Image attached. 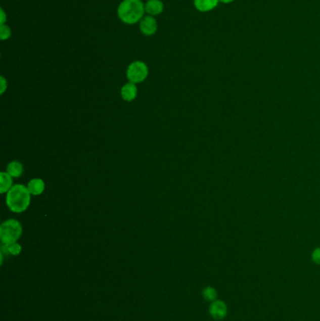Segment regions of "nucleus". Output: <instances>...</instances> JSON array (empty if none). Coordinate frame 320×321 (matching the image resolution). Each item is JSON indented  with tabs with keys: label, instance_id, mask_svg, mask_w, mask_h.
<instances>
[{
	"label": "nucleus",
	"instance_id": "f03ea898",
	"mask_svg": "<svg viewBox=\"0 0 320 321\" xmlns=\"http://www.w3.org/2000/svg\"><path fill=\"white\" fill-rule=\"evenodd\" d=\"M145 12L141 0H123L118 6V15L125 24L133 25L142 20Z\"/></svg>",
	"mask_w": 320,
	"mask_h": 321
},
{
	"label": "nucleus",
	"instance_id": "f257e3e1",
	"mask_svg": "<svg viewBox=\"0 0 320 321\" xmlns=\"http://www.w3.org/2000/svg\"><path fill=\"white\" fill-rule=\"evenodd\" d=\"M30 199V192L28 191L27 187L17 184L13 186L11 190L8 192L6 203L12 211L20 213L28 208Z\"/></svg>",
	"mask_w": 320,
	"mask_h": 321
},
{
	"label": "nucleus",
	"instance_id": "7ed1b4c3",
	"mask_svg": "<svg viewBox=\"0 0 320 321\" xmlns=\"http://www.w3.org/2000/svg\"><path fill=\"white\" fill-rule=\"evenodd\" d=\"M23 232V227L21 223L14 220L10 219L2 223L0 226V239L5 245H10L15 243L20 239Z\"/></svg>",
	"mask_w": 320,
	"mask_h": 321
},
{
	"label": "nucleus",
	"instance_id": "9d476101",
	"mask_svg": "<svg viewBox=\"0 0 320 321\" xmlns=\"http://www.w3.org/2000/svg\"><path fill=\"white\" fill-rule=\"evenodd\" d=\"M138 94V87L133 83H128L123 85L121 88V96L125 101L131 102L133 99H135Z\"/></svg>",
	"mask_w": 320,
	"mask_h": 321
},
{
	"label": "nucleus",
	"instance_id": "39448f33",
	"mask_svg": "<svg viewBox=\"0 0 320 321\" xmlns=\"http://www.w3.org/2000/svg\"><path fill=\"white\" fill-rule=\"evenodd\" d=\"M209 315L215 320L224 319L228 314L227 304L222 300H216L209 305Z\"/></svg>",
	"mask_w": 320,
	"mask_h": 321
},
{
	"label": "nucleus",
	"instance_id": "423d86ee",
	"mask_svg": "<svg viewBox=\"0 0 320 321\" xmlns=\"http://www.w3.org/2000/svg\"><path fill=\"white\" fill-rule=\"evenodd\" d=\"M157 22L151 15L145 16L140 21V30L147 36H151L155 34L157 31Z\"/></svg>",
	"mask_w": 320,
	"mask_h": 321
},
{
	"label": "nucleus",
	"instance_id": "0eeeda50",
	"mask_svg": "<svg viewBox=\"0 0 320 321\" xmlns=\"http://www.w3.org/2000/svg\"><path fill=\"white\" fill-rule=\"evenodd\" d=\"M145 11L151 16L159 15L163 13V3L161 0H149L145 5Z\"/></svg>",
	"mask_w": 320,
	"mask_h": 321
},
{
	"label": "nucleus",
	"instance_id": "6ab92c4d",
	"mask_svg": "<svg viewBox=\"0 0 320 321\" xmlns=\"http://www.w3.org/2000/svg\"><path fill=\"white\" fill-rule=\"evenodd\" d=\"M221 2L222 3H224V4H228V3H231V2H233L234 0H220Z\"/></svg>",
	"mask_w": 320,
	"mask_h": 321
},
{
	"label": "nucleus",
	"instance_id": "20e7f679",
	"mask_svg": "<svg viewBox=\"0 0 320 321\" xmlns=\"http://www.w3.org/2000/svg\"><path fill=\"white\" fill-rule=\"evenodd\" d=\"M148 73V66L142 61H135L128 67L127 77L131 81V83L138 84L143 82L145 79L147 78Z\"/></svg>",
	"mask_w": 320,
	"mask_h": 321
},
{
	"label": "nucleus",
	"instance_id": "ddd939ff",
	"mask_svg": "<svg viewBox=\"0 0 320 321\" xmlns=\"http://www.w3.org/2000/svg\"><path fill=\"white\" fill-rule=\"evenodd\" d=\"M202 295L207 302H212L217 300L218 293L217 290L212 287H207L203 289Z\"/></svg>",
	"mask_w": 320,
	"mask_h": 321
},
{
	"label": "nucleus",
	"instance_id": "2eb2a0df",
	"mask_svg": "<svg viewBox=\"0 0 320 321\" xmlns=\"http://www.w3.org/2000/svg\"><path fill=\"white\" fill-rule=\"evenodd\" d=\"M12 35V31H11V28L9 26H6L5 24L4 25H1L0 27V38L2 40H5L8 39Z\"/></svg>",
	"mask_w": 320,
	"mask_h": 321
},
{
	"label": "nucleus",
	"instance_id": "6e6552de",
	"mask_svg": "<svg viewBox=\"0 0 320 321\" xmlns=\"http://www.w3.org/2000/svg\"><path fill=\"white\" fill-rule=\"evenodd\" d=\"M220 0H194L195 7L201 13H207L217 7Z\"/></svg>",
	"mask_w": 320,
	"mask_h": 321
},
{
	"label": "nucleus",
	"instance_id": "4468645a",
	"mask_svg": "<svg viewBox=\"0 0 320 321\" xmlns=\"http://www.w3.org/2000/svg\"><path fill=\"white\" fill-rule=\"evenodd\" d=\"M3 245L5 246L7 252L9 254H11L12 256H18L21 253V251H22L21 245L17 243H13V244H10V245H5V244H3Z\"/></svg>",
	"mask_w": 320,
	"mask_h": 321
},
{
	"label": "nucleus",
	"instance_id": "f3484780",
	"mask_svg": "<svg viewBox=\"0 0 320 321\" xmlns=\"http://www.w3.org/2000/svg\"><path fill=\"white\" fill-rule=\"evenodd\" d=\"M1 83H2V86H1V94H3L7 87L6 80H5V78H4L3 76H1Z\"/></svg>",
	"mask_w": 320,
	"mask_h": 321
},
{
	"label": "nucleus",
	"instance_id": "dca6fc26",
	"mask_svg": "<svg viewBox=\"0 0 320 321\" xmlns=\"http://www.w3.org/2000/svg\"><path fill=\"white\" fill-rule=\"evenodd\" d=\"M311 257H312V260L314 264L320 265V247H317L313 251Z\"/></svg>",
	"mask_w": 320,
	"mask_h": 321
},
{
	"label": "nucleus",
	"instance_id": "9b49d317",
	"mask_svg": "<svg viewBox=\"0 0 320 321\" xmlns=\"http://www.w3.org/2000/svg\"><path fill=\"white\" fill-rule=\"evenodd\" d=\"M0 177H1L0 193L4 194V193L11 190V187L13 185V179H12V176L8 172H1Z\"/></svg>",
	"mask_w": 320,
	"mask_h": 321
},
{
	"label": "nucleus",
	"instance_id": "1a4fd4ad",
	"mask_svg": "<svg viewBox=\"0 0 320 321\" xmlns=\"http://www.w3.org/2000/svg\"><path fill=\"white\" fill-rule=\"evenodd\" d=\"M44 188H45V184L40 178H34L32 180H30L27 185V189L30 192V194L34 196H39L40 194H42Z\"/></svg>",
	"mask_w": 320,
	"mask_h": 321
},
{
	"label": "nucleus",
	"instance_id": "f8f14e48",
	"mask_svg": "<svg viewBox=\"0 0 320 321\" xmlns=\"http://www.w3.org/2000/svg\"><path fill=\"white\" fill-rule=\"evenodd\" d=\"M7 172L13 177H19L23 173V164L19 162H12L7 166Z\"/></svg>",
	"mask_w": 320,
	"mask_h": 321
},
{
	"label": "nucleus",
	"instance_id": "a211bd4d",
	"mask_svg": "<svg viewBox=\"0 0 320 321\" xmlns=\"http://www.w3.org/2000/svg\"><path fill=\"white\" fill-rule=\"evenodd\" d=\"M1 13H2V21H1V25H4L5 24V13L3 10H1Z\"/></svg>",
	"mask_w": 320,
	"mask_h": 321
}]
</instances>
